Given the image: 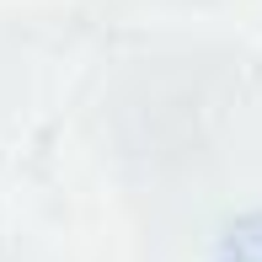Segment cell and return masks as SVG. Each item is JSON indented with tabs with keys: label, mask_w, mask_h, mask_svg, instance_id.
Segmentation results:
<instances>
[{
	"label": "cell",
	"mask_w": 262,
	"mask_h": 262,
	"mask_svg": "<svg viewBox=\"0 0 262 262\" xmlns=\"http://www.w3.org/2000/svg\"><path fill=\"white\" fill-rule=\"evenodd\" d=\"M214 262H262V209L235 214L225 225L220 246H214Z\"/></svg>",
	"instance_id": "1"
}]
</instances>
